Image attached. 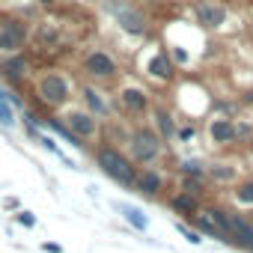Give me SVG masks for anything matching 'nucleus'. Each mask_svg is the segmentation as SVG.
Segmentation results:
<instances>
[{"label": "nucleus", "mask_w": 253, "mask_h": 253, "mask_svg": "<svg viewBox=\"0 0 253 253\" xmlns=\"http://www.w3.org/2000/svg\"><path fill=\"white\" fill-rule=\"evenodd\" d=\"M98 9L101 15L113 18L116 27L125 33V36H131V39H143L149 33V15L140 3H134V0H98Z\"/></svg>", "instance_id": "1"}, {"label": "nucleus", "mask_w": 253, "mask_h": 253, "mask_svg": "<svg viewBox=\"0 0 253 253\" xmlns=\"http://www.w3.org/2000/svg\"><path fill=\"white\" fill-rule=\"evenodd\" d=\"M167 152V140L152 128V125H134L125 134V155H128L137 167H149L155 161H161Z\"/></svg>", "instance_id": "2"}, {"label": "nucleus", "mask_w": 253, "mask_h": 253, "mask_svg": "<svg viewBox=\"0 0 253 253\" xmlns=\"http://www.w3.org/2000/svg\"><path fill=\"white\" fill-rule=\"evenodd\" d=\"M60 122L72 134V140H78V146H92L101 140V119L78 101H72L60 110Z\"/></svg>", "instance_id": "3"}, {"label": "nucleus", "mask_w": 253, "mask_h": 253, "mask_svg": "<svg viewBox=\"0 0 253 253\" xmlns=\"http://www.w3.org/2000/svg\"><path fill=\"white\" fill-rule=\"evenodd\" d=\"M33 89H36V95H39L42 104L57 107V110H63L66 104H72V95H75V86H72L69 75L60 72V69H42L33 78Z\"/></svg>", "instance_id": "4"}, {"label": "nucleus", "mask_w": 253, "mask_h": 253, "mask_svg": "<svg viewBox=\"0 0 253 253\" xmlns=\"http://www.w3.org/2000/svg\"><path fill=\"white\" fill-rule=\"evenodd\" d=\"M95 167L110 179L116 182L119 188H134V176H137V164L125 155V149H116V146H98L95 149Z\"/></svg>", "instance_id": "5"}, {"label": "nucleus", "mask_w": 253, "mask_h": 253, "mask_svg": "<svg viewBox=\"0 0 253 253\" xmlns=\"http://www.w3.org/2000/svg\"><path fill=\"white\" fill-rule=\"evenodd\" d=\"M81 72H84V78L89 84H98L101 86V84H110V81L119 78V60H116L113 51H107L101 45H92L81 57Z\"/></svg>", "instance_id": "6"}, {"label": "nucleus", "mask_w": 253, "mask_h": 253, "mask_svg": "<svg viewBox=\"0 0 253 253\" xmlns=\"http://www.w3.org/2000/svg\"><path fill=\"white\" fill-rule=\"evenodd\" d=\"M33 39V30L24 18L0 12V54H21V48Z\"/></svg>", "instance_id": "7"}, {"label": "nucleus", "mask_w": 253, "mask_h": 253, "mask_svg": "<svg viewBox=\"0 0 253 253\" xmlns=\"http://www.w3.org/2000/svg\"><path fill=\"white\" fill-rule=\"evenodd\" d=\"M116 104H119L122 113L143 116V113L152 110L155 101H152V95H149V89H146L143 84H137V81H131V78H125V81L119 84V89H116Z\"/></svg>", "instance_id": "8"}, {"label": "nucleus", "mask_w": 253, "mask_h": 253, "mask_svg": "<svg viewBox=\"0 0 253 253\" xmlns=\"http://www.w3.org/2000/svg\"><path fill=\"white\" fill-rule=\"evenodd\" d=\"M140 72H146L152 81H161V84L173 81L176 66L170 60V51H164L161 45H146V51L140 57Z\"/></svg>", "instance_id": "9"}, {"label": "nucleus", "mask_w": 253, "mask_h": 253, "mask_svg": "<svg viewBox=\"0 0 253 253\" xmlns=\"http://www.w3.org/2000/svg\"><path fill=\"white\" fill-rule=\"evenodd\" d=\"M191 12H194V21L209 33L223 30L229 21V9L217 3V0H197V3H191Z\"/></svg>", "instance_id": "10"}, {"label": "nucleus", "mask_w": 253, "mask_h": 253, "mask_svg": "<svg viewBox=\"0 0 253 253\" xmlns=\"http://www.w3.org/2000/svg\"><path fill=\"white\" fill-rule=\"evenodd\" d=\"M206 137L211 146H229V143H238V134H235V119L229 113H211L206 119Z\"/></svg>", "instance_id": "11"}, {"label": "nucleus", "mask_w": 253, "mask_h": 253, "mask_svg": "<svg viewBox=\"0 0 253 253\" xmlns=\"http://www.w3.org/2000/svg\"><path fill=\"white\" fill-rule=\"evenodd\" d=\"M81 104L86 107V110H92L98 119H110L113 113H116V107H113V101H110V95L98 86V84H81Z\"/></svg>", "instance_id": "12"}, {"label": "nucleus", "mask_w": 253, "mask_h": 253, "mask_svg": "<svg viewBox=\"0 0 253 253\" xmlns=\"http://www.w3.org/2000/svg\"><path fill=\"white\" fill-rule=\"evenodd\" d=\"M226 238L241 250H253V220L238 211H226Z\"/></svg>", "instance_id": "13"}, {"label": "nucleus", "mask_w": 253, "mask_h": 253, "mask_svg": "<svg viewBox=\"0 0 253 253\" xmlns=\"http://www.w3.org/2000/svg\"><path fill=\"white\" fill-rule=\"evenodd\" d=\"M164 173L158 170V167H137V176H134V191L140 194V197H146V200H158L161 194H164Z\"/></svg>", "instance_id": "14"}, {"label": "nucleus", "mask_w": 253, "mask_h": 253, "mask_svg": "<svg viewBox=\"0 0 253 253\" xmlns=\"http://www.w3.org/2000/svg\"><path fill=\"white\" fill-rule=\"evenodd\" d=\"M149 125L164 137V140H176V134H179V125H176V119H173V113L164 107V104H152V110H149Z\"/></svg>", "instance_id": "15"}, {"label": "nucleus", "mask_w": 253, "mask_h": 253, "mask_svg": "<svg viewBox=\"0 0 253 253\" xmlns=\"http://www.w3.org/2000/svg\"><path fill=\"white\" fill-rule=\"evenodd\" d=\"M0 78L9 84H21L24 78H30V63L24 54H9L0 60Z\"/></svg>", "instance_id": "16"}, {"label": "nucleus", "mask_w": 253, "mask_h": 253, "mask_svg": "<svg viewBox=\"0 0 253 253\" xmlns=\"http://www.w3.org/2000/svg\"><path fill=\"white\" fill-rule=\"evenodd\" d=\"M33 39L42 48H57L60 39H63V24H57V21H39L33 27Z\"/></svg>", "instance_id": "17"}, {"label": "nucleus", "mask_w": 253, "mask_h": 253, "mask_svg": "<svg viewBox=\"0 0 253 253\" xmlns=\"http://www.w3.org/2000/svg\"><path fill=\"white\" fill-rule=\"evenodd\" d=\"M206 179L217 182V185H232L238 179V167L232 161H209V170H206Z\"/></svg>", "instance_id": "18"}, {"label": "nucleus", "mask_w": 253, "mask_h": 253, "mask_svg": "<svg viewBox=\"0 0 253 253\" xmlns=\"http://www.w3.org/2000/svg\"><path fill=\"white\" fill-rule=\"evenodd\" d=\"M170 209H173L176 214L194 217V214L203 209V200H200V197H191V194H185V191H176V194L170 197Z\"/></svg>", "instance_id": "19"}, {"label": "nucleus", "mask_w": 253, "mask_h": 253, "mask_svg": "<svg viewBox=\"0 0 253 253\" xmlns=\"http://www.w3.org/2000/svg\"><path fill=\"white\" fill-rule=\"evenodd\" d=\"M188 220H191V226H194L200 235H209V238H214V241H223V244H229V241H226V235L220 232V226H217V223H214L209 214H203V209H200L194 217H188Z\"/></svg>", "instance_id": "20"}, {"label": "nucleus", "mask_w": 253, "mask_h": 253, "mask_svg": "<svg viewBox=\"0 0 253 253\" xmlns=\"http://www.w3.org/2000/svg\"><path fill=\"white\" fill-rule=\"evenodd\" d=\"M232 200H235L241 209H253V179H241V182L232 188Z\"/></svg>", "instance_id": "21"}, {"label": "nucleus", "mask_w": 253, "mask_h": 253, "mask_svg": "<svg viewBox=\"0 0 253 253\" xmlns=\"http://www.w3.org/2000/svg\"><path fill=\"white\" fill-rule=\"evenodd\" d=\"M116 209L122 211V217H125V220H128V223H131L134 229H140V232H143V229L149 226V217H146V214H143L140 209H134V206H125V203H119Z\"/></svg>", "instance_id": "22"}, {"label": "nucleus", "mask_w": 253, "mask_h": 253, "mask_svg": "<svg viewBox=\"0 0 253 253\" xmlns=\"http://www.w3.org/2000/svg\"><path fill=\"white\" fill-rule=\"evenodd\" d=\"M179 191H185V194H191V197H200V200H203L206 179H200V176H179Z\"/></svg>", "instance_id": "23"}, {"label": "nucleus", "mask_w": 253, "mask_h": 253, "mask_svg": "<svg viewBox=\"0 0 253 253\" xmlns=\"http://www.w3.org/2000/svg\"><path fill=\"white\" fill-rule=\"evenodd\" d=\"M206 170H209V161H197V158H188L179 164V176H200L206 179Z\"/></svg>", "instance_id": "24"}, {"label": "nucleus", "mask_w": 253, "mask_h": 253, "mask_svg": "<svg viewBox=\"0 0 253 253\" xmlns=\"http://www.w3.org/2000/svg\"><path fill=\"white\" fill-rule=\"evenodd\" d=\"M235 134H238V143H241V140H247V143H250V137H253V122L235 119Z\"/></svg>", "instance_id": "25"}, {"label": "nucleus", "mask_w": 253, "mask_h": 253, "mask_svg": "<svg viewBox=\"0 0 253 253\" xmlns=\"http://www.w3.org/2000/svg\"><path fill=\"white\" fill-rule=\"evenodd\" d=\"M12 217H15L21 226H27V229H33V226H36V214H33V211H27V209H18Z\"/></svg>", "instance_id": "26"}, {"label": "nucleus", "mask_w": 253, "mask_h": 253, "mask_svg": "<svg viewBox=\"0 0 253 253\" xmlns=\"http://www.w3.org/2000/svg\"><path fill=\"white\" fill-rule=\"evenodd\" d=\"M176 229H179V232H185V238H188L191 244H200V241H203V238H200V232H197V229H191V226H188V223H182V220H176Z\"/></svg>", "instance_id": "27"}, {"label": "nucleus", "mask_w": 253, "mask_h": 253, "mask_svg": "<svg viewBox=\"0 0 253 253\" xmlns=\"http://www.w3.org/2000/svg\"><path fill=\"white\" fill-rule=\"evenodd\" d=\"M42 250H45V253H63V247H60V244H54V241H45V244H42Z\"/></svg>", "instance_id": "28"}, {"label": "nucleus", "mask_w": 253, "mask_h": 253, "mask_svg": "<svg viewBox=\"0 0 253 253\" xmlns=\"http://www.w3.org/2000/svg\"><path fill=\"white\" fill-rule=\"evenodd\" d=\"M134 3H140V6L146 9V6H158V3H161V0H134Z\"/></svg>", "instance_id": "29"}, {"label": "nucleus", "mask_w": 253, "mask_h": 253, "mask_svg": "<svg viewBox=\"0 0 253 253\" xmlns=\"http://www.w3.org/2000/svg\"><path fill=\"white\" fill-rule=\"evenodd\" d=\"M3 206H6V209H18V200H15V197H6Z\"/></svg>", "instance_id": "30"}, {"label": "nucleus", "mask_w": 253, "mask_h": 253, "mask_svg": "<svg viewBox=\"0 0 253 253\" xmlns=\"http://www.w3.org/2000/svg\"><path fill=\"white\" fill-rule=\"evenodd\" d=\"M45 6H54V3H72V0H42Z\"/></svg>", "instance_id": "31"}, {"label": "nucleus", "mask_w": 253, "mask_h": 253, "mask_svg": "<svg viewBox=\"0 0 253 253\" xmlns=\"http://www.w3.org/2000/svg\"><path fill=\"white\" fill-rule=\"evenodd\" d=\"M247 27H250V33H253V15H250V24H247Z\"/></svg>", "instance_id": "32"}, {"label": "nucleus", "mask_w": 253, "mask_h": 253, "mask_svg": "<svg viewBox=\"0 0 253 253\" xmlns=\"http://www.w3.org/2000/svg\"><path fill=\"white\" fill-rule=\"evenodd\" d=\"M250 149H253V137H250Z\"/></svg>", "instance_id": "33"}, {"label": "nucleus", "mask_w": 253, "mask_h": 253, "mask_svg": "<svg viewBox=\"0 0 253 253\" xmlns=\"http://www.w3.org/2000/svg\"><path fill=\"white\" fill-rule=\"evenodd\" d=\"M6 3H15V0H6Z\"/></svg>", "instance_id": "34"}, {"label": "nucleus", "mask_w": 253, "mask_h": 253, "mask_svg": "<svg viewBox=\"0 0 253 253\" xmlns=\"http://www.w3.org/2000/svg\"><path fill=\"white\" fill-rule=\"evenodd\" d=\"M191 3H197V0H191Z\"/></svg>", "instance_id": "35"}]
</instances>
